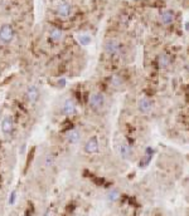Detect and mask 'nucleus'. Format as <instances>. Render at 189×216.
Segmentation results:
<instances>
[{
	"mask_svg": "<svg viewBox=\"0 0 189 216\" xmlns=\"http://www.w3.org/2000/svg\"><path fill=\"white\" fill-rule=\"evenodd\" d=\"M13 36H14V30L9 24H4L0 28V40L1 41L9 43V41L13 40Z\"/></svg>",
	"mask_w": 189,
	"mask_h": 216,
	"instance_id": "f257e3e1",
	"label": "nucleus"
},
{
	"mask_svg": "<svg viewBox=\"0 0 189 216\" xmlns=\"http://www.w3.org/2000/svg\"><path fill=\"white\" fill-rule=\"evenodd\" d=\"M105 103V97L101 93H92L89 97V107L93 109H100Z\"/></svg>",
	"mask_w": 189,
	"mask_h": 216,
	"instance_id": "f03ea898",
	"label": "nucleus"
},
{
	"mask_svg": "<svg viewBox=\"0 0 189 216\" xmlns=\"http://www.w3.org/2000/svg\"><path fill=\"white\" fill-rule=\"evenodd\" d=\"M105 50H106V53L110 54V55L117 54L120 51V44H119V41L115 40V39L107 40L106 43H105Z\"/></svg>",
	"mask_w": 189,
	"mask_h": 216,
	"instance_id": "7ed1b4c3",
	"label": "nucleus"
},
{
	"mask_svg": "<svg viewBox=\"0 0 189 216\" xmlns=\"http://www.w3.org/2000/svg\"><path fill=\"white\" fill-rule=\"evenodd\" d=\"M71 10H72V8L68 3L66 1H62L59 3V5L57 6V14H58V16L61 18H68L71 15Z\"/></svg>",
	"mask_w": 189,
	"mask_h": 216,
	"instance_id": "20e7f679",
	"label": "nucleus"
},
{
	"mask_svg": "<svg viewBox=\"0 0 189 216\" xmlns=\"http://www.w3.org/2000/svg\"><path fill=\"white\" fill-rule=\"evenodd\" d=\"M84 151L87 153H96L98 151V141L96 137H91L86 144H84Z\"/></svg>",
	"mask_w": 189,
	"mask_h": 216,
	"instance_id": "39448f33",
	"label": "nucleus"
},
{
	"mask_svg": "<svg viewBox=\"0 0 189 216\" xmlns=\"http://www.w3.org/2000/svg\"><path fill=\"white\" fill-rule=\"evenodd\" d=\"M38 97H39V92H38V88L35 86H30L28 87L27 89V98L28 101H29V103H34L38 101Z\"/></svg>",
	"mask_w": 189,
	"mask_h": 216,
	"instance_id": "423d86ee",
	"label": "nucleus"
},
{
	"mask_svg": "<svg viewBox=\"0 0 189 216\" xmlns=\"http://www.w3.org/2000/svg\"><path fill=\"white\" fill-rule=\"evenodd\" d=\"M138 108L140 112H143V113H146V112H149L151 109V102L149 98L146 97H143L140 98L139 102H138Z\"/></svg>",
	"mask_w": 189,
	"mask_h": 216,
	"instance_id": "0eeeda50",
	"label": "nucleus"
},
{
	"mask_svg": "<svg viewBox=\"0 0 189 216\" xmlns=\"http://www.w3.org/2000/svg\"><path fill=\"white\" fill-rule=\"evenodd\" d=\"M63 111H64V113L67 116L74 114L76 113V104H74V102L72 99H69V98H68V99H66L64 103H63Z\"/></svg>",
	"mask_w": 189,
	"mask_h": 216,
	"instance_id": "6e6552de",
	"label": "nucleus"
},
{
	"mask_svg": "<svg viewBox=\"0 0 189 216\" xmlns=\"http://www.w3.org/2000/svg\"><path fill=\"white\" fill-rule=\"evenodd\" d=\"M79 138H81V133H79L78 129L72 128L67 132V141L69 143H77L79 141Z\"/></svg>",
	"mask_w": 189,
	"mask_h": 216,
	"instance_id": "1a4fd4ad",
	"label": "nucleus"
},
{
	"mask_svg": "<svg viewBox=\"0 0 189 216\" xmlns=\"http://www.w3.org/2000/svg\"><path fill=\"white\" fill-rule=\"evenodd\" d=\"M13 127H14L13 118H12V117H5V118L3 119V122H1V129H3V132L4 133H10L12 131H13Z\"/></svg>",
	"mask_w": 189,
	"mask_h": 216,
	"instance_id": "9d476101",
	"label": "nucleus"
},
{
	"mask_svg": "<svg viewBox=\"0 0 189 216\" xmlns=\"http://www.w3.org/2000/svg\"><path fill=\"white\" fill-rule=\"evenodd\" d=\"M49 38L56 41V43H58V41L62 40L63 38V31L61 29H57V28H54V29H52L50 33H49Z\"/></svg>",
	"mask_w": 189,
	"mask_h": 216,
	"instance_id": "9b49d317",
	"label": "nucleus"
},
{
	"mask_svg": "<svg viewBox=\"0 0 189 216\" xmlns=\"http://www.w3.org/2000/svg\"><path fill=\"white\" fill-rule=\"evenodd\" d=\"M119 149H120V154H121V157H122V158L127 159V158H129V157L131 156V148H130L129 144L122 143V144H120Z\"/></svg>",
	"mask_w": 189,
	"mask_h": 216,
	"instance_id": "f8f14e48",
	"label": "nucleus"
},
{
	"mask_svg": "<svg viewBox=\"0 0 189 216\" xmlns=\"http://www.w3.org/2000/svg\"><path fill=\"white\" fill-rule=\"evenodd\" d=\"M173 19H174V15L170 10H167V11H164L162 14V21L164 23V24H170V23L173 21Z\"/></svg>",
	"mask_w": 189,
	"mask_h": 216,
	"instance_id": "ddd939ff",
	"label": "nucleus"
},
{
	"mask_svg": "<svg viewBox=\"0 0 189 216\" xmlns=\"http://www.w3.org/2000/svg\"><path fill=\"white\" fill-rule=\"evenodd\" d=\"M159 65L162 68H167L168 65H169V58H168V55H165V54H162L159 57Z\"/></svg>",
	"mask_w": 189,
	"mask_h": 216,
	"instance_id": "4468645a",
	"label": "nucleus"
},
{
	"mask_svg": "<svg viewBox=\"0 0 189 216\" xmlns=\"http://www.w3.org/2000/svg\"><path fill=\"white\" fill-rule=\"evenodd\" d=\"M120 197V194H119V191L117 190H111V191H108V194H107V199L110 200V201H116L117 199Z\"/></svg>",
	"mask_w": 189,
	"mask_h": 216,
	"instance_id": "2eb2a0df",
	"label": "nucleus"
},
{
	"mask_svg": "<svg viewBox=\"0 0 189 216\" xmlns=\"http://www.w3.org/2000/svg\"><path fill=\"white\" fill-rule=\"evenodd\" d=\"M79 41H81V44L87 45L89 41H91V38H89L88 35H81V36H79Z\"/></svg>",
	"mask_w": 189,
	"mask_h": 216,
	"instance_id": "dca6fc26",
	"label": "nucleus"
},
{
	"mask_svg": "<svg viewBox=\"0 0 189 216\" xmlns=\"http://www.w3.org/2000/svg\"><path fill=\"white\" fill-rule=\"evenodd\" d=\"M121 79L119 78V77H112V79H111V84L112 86H115V87H119V86H121Z\"/></svg>",
	"mask_w": 189,
	"mask_h": 216,
	"instance_id": "f3484780",
	"label": "nucleus"
},
{
	"mask_svg": "<svg viewBox=\"0 0 189 216\" xmlns=\"http://www.w3.org/2000/svg\"><path fill=\"white\" fill-rule=\"evenodd\" d=\"M71 129H72V123H71L69 121H66L64 126L62 127V131H66V132H68V131H71Z\"/></svg>",
	"mask_w": 189,
	"mask_h": 216,
	"instance_id": "a211bd4d",
	"label": "nucleus"
},
{
	"mask_svg": "<svg viewBox=\"0 0 189 216\" xmlns=\"http://www.w3.org/2000/svg\"><path fill=\"white\" fill-rule=\"evenodd\" d=\"M53 162H54L53 157H52L50 154H48V156L45 157V166H52V165H53Z\"/></svg>",
	"mask_w": 189,
	"mask_h": 216,
	"instance_id": "6ab92c4d",
	"label": "nucleus"
},
{
	"mask_svg": "<svg viewBox=\"0 0 189 216\" xmlns=\"http://www.w3.org/2000/svg\"><path fill=\"white\" fill-rule=\"evenodd\" d=\"M15 199H17V192L13 191L12 194H10V197H9V204L13 205L14 202H15Z\"/></svg>",
	"mask_w": 189,
	"mask_h": 216,
	"instance_id": "aec40b11",
	"label": "nucleus"
},
{
	"mask_svg": "<svg viewBox=\"0 0 189 216\" xmlns=\"http://www.w3.org/2000/svg\"><path fill=\"white\" fill-rule=\"evenodd\" d=\"M58 82H59V83H58V84H59V87H62V88H63V87L66 86V79H59Z\"/></svg>",
	"mask_w": 189,
	"mask_h": 216,
	"instance_id": "412c9836",
	"label": "nucleus"
}]
</instances>
